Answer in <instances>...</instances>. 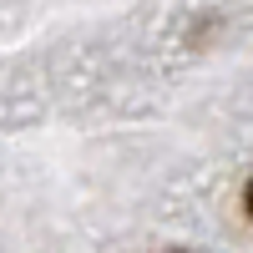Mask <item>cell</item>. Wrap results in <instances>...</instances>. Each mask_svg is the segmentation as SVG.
<instances>
[{
	"label": "cell",
	"mask_w": 253,
	"mask_h": 253,
	"mask_svg": "<svg viewBox=\"0 0 253 253\" xmlns=\"http://www.w3.org/2000/svg\"><path fill=\"white\" fill-rule=\"evenodd\" d=\"M248 213H253V182H248Z\"/></svg>",
	"instance_id": "obj_1"
}]
</instances>
